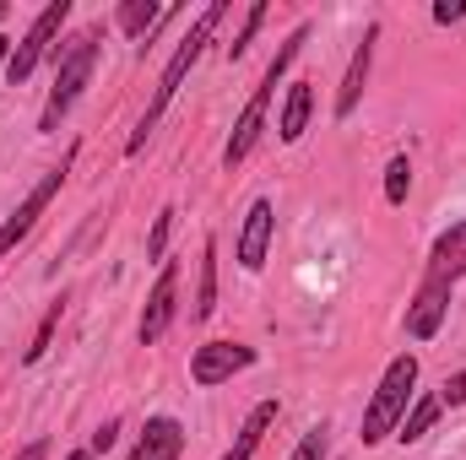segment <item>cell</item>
Returning a JSON list of instances; mask_svg holds the SVG:
<instances>
[{
  "instance_id": "15",
  "label": "cell",
  "mask_w": 466,
  "mask_h": 460,
  "mask_svg": "<svg viewBox=\"0 0 466 460\" xmlns=\"http://www.w3.org/2000/svg\"><path fill=\"white\" fill-rule=\"evenodd\" d=\"M277 412H282L277 401H255V406H249V417L238 423V439L228 445V455H223V460H255L260 439H266V434H271V423H277Z\"/></svg>"
},
{
  "instance_id": "28",
  "label": "cell",
  "mask_w": 466,
  "mask_h": 460,
  "mask_svg": "<svg viewBox=\"0 0 466 460\" xmlns=\"http://www.w3.org/2000/svg\"><path fill=\"white\" fill-rule=\"evenodd\" d=\"M11 49H16V44H11V38L0 33V60H11Z\"/></svg>"
},
{
  "instance_id": "7",
  "label": "cell",
  "mask_w": 466,
  "mask_h": 460,
  "mask_svg": "<svg viewBox=\"0 0 466 460\" xmlns=\"http://www.w3.org/2000/svg\"><path fill=\"white\" fill-rule=\"evenodd\" d=\"M174 315H179V265H174V260H163V271H157V282H152V293H147L141 325H136L141 346L163 342V336H168V325H174Z\"/></svg>"
},
{
  "instance_id": "4",
  "label": "cell",
  "mask_w": 466,
  "mask_h": 460,
  "mask_svg": "<svg viewBox=\"0 0 466 460\" xmlns=\"http://www.w3.org/2000/svg\"><path fill=\"white\" fill-rule=\"evenodd\" d=\"M412 390H418V357L401 352V357H390V368L380 374V385L363 406V445H385L401 428V417L412 406Z\"/></svg>"
},
{
  "instance_id": "2",
  "label": "cell",
  "mask_w": 466,
  "mask_h": 460,
  "mask_svg": "<svg viewBox=\"0 0 466 460\" xmlns=\"http://www.w3.org/2000/svg\"><path fill=\"white\" fill-rule=\"evenodd\" d=\"M309 44V22H299L288 38H282V49H277V60L266 65V76H260V87L249 93V104L238 109V119H233V130H228V146H223V168H238L249 152H255V141H260V130H266V109H271V98H277V82L288 76V65L299 60V49Z\"/></svg>"
},
{
  "instance_id": "14",
  "label": "cell",
  "mask_w": 466,
  "mask_h": 460,
  "mask_svg": "<svg viewBox=\"0 0 466 460\" xmlns=\"http://www.w3.org/2000/svg\"><path fill=\"white\" fill-rule=\"evenodd\" d=\"M309 109H315V87H309V82H293L288 98H282V115H277V141H282V146H299V141H304Z\"/></svg>"
},
{
  "instance_id": "18",
  "label": "cell",
  "mask_w": 466,
  "mask_h": 460,
  "mask_svg": "<svg viewBox=\"0 0 466 460\" xmlns=\"http://www.w3.org/2000/svg\"><path fill=\"white\" fill-rule=\"evenodd\" d=\"M440 395H418L412 406H407V417H401V428H396V439L401 445H423L429 434H434V423H440Z\"/></svg>"
},
{
  "instance_id": "19",
  "label": "cell",
  "mask_w": 466,
  "mask_h": 460,
  "mask_svg": "<svg viewBox=\"0 0 466 460\" xmlns=\"http://www.w3.org/2000/svg\"><path fill=\"white\" fill-rule=\"evenodd\" d=\"M60 315H66V298H55V304L44 309V320H38L33 342H27V352H22V363H38V357L49 352V342H55V331H60Z\"/></svg>"
},
{
  "instance_id": "30",
  "label": "cell",
  "mask_w": 466,
  "mask_h": 460,
  "mask_svg": "<svg viewBox=\"0 0 466 460\" xmlns=\"http://www.w3.org/2000/svg\"><path fill=\"white\" fill-rule=\"evenodd\" d=\"M5 16H11V5H5V0H0V22H5Z\"/></svg>"
},
{
  "instance_id": "9",
  "label": "cell",
  "mask_w": 466,
  "mask_h": 460,
  "mask_svg": "<svg viewBox=\"0 0 466 460\" xmlns=\"http://www.w3.org/2000/svg\"><path fill=\"white\" fill-rule=\"evenodd\" d=\"M445 315H451V282H429L423 276V287L407 304V336L412 342H434L440 325H445Z\"/></svg>"
},
{
  "instance_id": "27",
  "label": "cell",
  "mask_w": 466,
  "mask_h": 460,
  "mask_svg": "<svg viewBox=\"0 0 466 460\" xmlns=\"http://www.w3.org/2000/svg\"><path fill=\"white\" fill-rule=\"evenodd\" d=\"M11 460H49V439H33V445H22Z\"/></svg>"
},
{
  "instance_id": "17",
  "label": "cell",
  "mask_w": 466,
  "mask_h": 460,
  "mask_svg": "<svg viewBox=\"0 0 466 460\" xmlns=\"http://www.w3.org/2000/svg\"><path fill=\"white\" fill-rule=\"evenodd\" d=\"M168 16H174V11H163L157 0H125V5L115 11L119 33H125V38H136V44H147V33H152L157 22H168Z\"/></svg>"
},
{
  "instance_id": "10",
  "label": "cell",
  "mask_w": 466,
  "mask_h": 460,
  "mask_svg": "<svg viewBox=\"0 0 466 460\" xmlns=\"http://www.w3.org/2000/svg\"><path fill=\"white\" fill-rule=\"evenodd\" d=\"M271 233H277V206H271V201H249L244 228H238V265H244V271H260V265H266Z\"/></svg>"
},
{
  "instance_id": "29",
  "label": "cell",
  "mask_w": 466,
  "mask_h": 460,
  "mask_svg": "<svg viewBox=\"0 0 466 460\" xmlns=\"http://www.w3.org/2000/svg\"><path fill=\"white\" fill-rule=\"evenodd\" d=\"M66 460H93V450H71Z\"/></svg>"
},
{
  "instance_id": "23",
  "label": "cell",
  "mask_w": 466,
  "mask_h": 460,
  "mask_svg": "<svg viewBox=\"0 0 466 460\" xmlns=\"http://www.w3.org/2000/svg\"><path fill=\"white\" fill-rule=\"evenodd\" d=\"M326 450H331V428H326V423H315V428L299 439V450H293L288 460H326Z\"/></svg>"
},
{
  "instance_id": "20",
  "label": "cell",
  "mask_w": 466,
  "mask_h": 460,
  "mask_svg": "<svg viewBox=\"0 0 466 460\" xmlns=\"http://www.w3.org/2000/svg\"><path fill=\"white\" fill-rule=\"evenodd\" d=\"M407 195H412V163H407V152H396L385 163V201L390 206H407Z\"/></svg>"
},
{
  "instance_id": "26",
  "label": "cell",
  "mask_w": 466,
  "mask_h": 460,
  "mask_svg": "<svg viewBox=\"0 0 466 460\" xmlns=\"http://www.w3.org/2000/svg\"><path fill=\"white\" fill-rule=\"evenodd\" d=\"M461 16H466L461 0H440V5H434V22H440V27H451V22H461Z\"/></svg>"
},
{
  "instance_id": "6",
  "label": "cell",
  "mask_w": 466,
  "mask_h": 460,
  "mask_svg": "<svg viewBox=\"0 0 466 460\" xmlns=\"http://www.w3.org/2000/svg\"><path fill=\"white\" fill-rule=\"evenodd\" d=\"M71 163H76V146H71V152H66V157H60V163H55V168H49V174H44V179H38L33 190H27V195H22V206H16V212H11V217L0 223V260H5V255H11V249H16V244L27 238V233H33V223H38V217L49 212V201L60 195V185H66Z\"/></svg>"
},
{
  "instance_id": "13",
  "label": "cell",
  "mask_w": 466,
  "mask_h": 460,
  "mask_svg": "<svg viewBox=\"0 0 466 460\" xmlns=\"http://www.w3.org/2000/svg\"><path fill=\"white\" fill-rule=\"evenodd\" d=\"M179 450H185V428H179V417H147V428H141V439H136L130 460H179Z\"/></svg>"
},
{
  "instance_id": "16",
  "label": "cell",
  "mask_w": 466,
  "mask_h": 460,
  "mask_svg": "<svg viewBox=\"0 0 466 460\" xmlns=\"http://www.w3.org/2000/svg\"><path fill=\"white\" fill-rule=\"evenodd\" d=\"M212 309H218V238H207V244H201V276H196L190 320L201 325V320H212Z\"/></svg>"
},
{
  "instance_id": "25",
  "label": "cell",
  "mask_w": 466,
  "mask_h": 460,
  "mask_svg": "<svg viewBox=\"0 0 466 460\" xmlns=\"http://www.w3.org/2000/svg\"><path fill=\"white\" fill-rule=\"evenodd\" d=\"M440 406H466V368L445 379V390H440Z\"/></svg>"
},
{
  "instance_id": "1",
  "label": "cell",
  "mask_w": 466,
  "mask_h": 460,
  "mask_svg": "<svg viewBox=\"0 0 466 460\" xmlns=\"http://www.w3.org/2000/svg\"><path fill=\"white\" fill-rule=\"evenodd\" d=\"M228 16V0H212L196 22H190V33L179 38V49L168 55V65H163V76H157V93H152V104H147V115H141V125L130 130V141H125V152L136 157L141 146H147V135L157 130V119H163V109L179 98V87H185V76L196 71V60L207 55V44H212V33H218V22Z\"/></svg>"
},
{
  "instance_id": "12",
  "label": "cell",
  "mask_w": 466,
  "mask_h": 460,
  "mask_svg": "<svg viewBox=\"0 0 466 460\" xmlns=\"http://www.w3.org/2000/svg\"><path fill=\"white\" fill-rule=\"evenodd\" d=\"M429 282H461L466 276V217L461 223H451V228L434 238V249H429V271H423Z\"/></svg>"
},
{
  "instance_id": "3",
  "label": "cell",
  "mask_w": 466,
  "mask_h": 460,
  "mask_svg": "<svg viewBox=\"0 0 466 460\" xmlns=\"http://www.w3.org/2000/svg\"><path fill=\"white\" fill-rule=\"evenodd\" d=\"M93 71H98V33L93 27L76 33V38H66V44H55V87H49L44 115H38V130H60V119L71 115L76 98L87 93Z\"/></svg>"
},
{
  "instance_id": "24",
  "label": "cell",
  "mask_w": 466,
  "mask_h": 460,
  "mask_svg": "<svg viewBox=\"0 0 466 460\" xmlns=\"http://www.w3.org/2000/svg\"><path fill=\"white\" fill-rule=\"evenodd\" d=\"M115 439H119V423L109 417V423H98V428H93V439H87V450H93V455H104V450H115Z\"/></svg>"
},
{
  "instance_id": "11",
  "label": "cell",
  "mask_w": 466,
  "mask_h": 460,
  "mask_svg": "<svg viewBox=\"0 0 466 460\" xmlns=\"http://www.w3.org/2000/svg\"><path fill=\"white\" fill-rule=\"evenodd\" d=\"M374 44H380V22H369V27H363V38H358V49H352L348 76H342V93H337V119H352V115H358V104H363L369 65H374Z\"/></svg>"
},
{
  "instance_id": "8",
  "label": "cell",
  "mask_w": 466,
  "mask_h": 460,
  "mask_svg": "<svg viewBox=\"0 0 466 460\" xmlns=\"http://www.w3.org/2000/svg\"><path fill=\"white\" fill-rule=\"evenodd\" d=\"M244 368H255V346H244V342H207V346H196V357H190V379L201 390L228 385L233 374H244Z\"/></svg>"
},
{
  "instance_id": "5",
  "label": "cell",
  "mask_w": 466,
  "mask_h": 460,
  "mask_svg": "<svg viewBox=\"0 0 466 460\" xmlns=\"http://www.w3.org/2000/svg\"><path fill=\"white\" fill-rule=\"evenodd\" d=\"M66 16H71V0H49V5L27 22L22 44H16V49H11V60H5V82H11V87H22V82L38 71V60H44V55H55V38H60Z\"/></svg>"
},
{
  "instance_id": "21",
  "label": "cell",
  "mask_w": 466,
  "mask_h": 460,
  "mask_svg": "<svg viewBox=\"0 0 466 460\" xmlns=\"http://www.w3.org/2000/svg\"><path fill=\"white\" fill-rule=\"evenodd\" d=\"M260 22H266V0H255V5L244 11V22H238V33H233V44H228V60H244V49L255 44V33H260Z\"/></svg>"
},
{
  "instance_id": "22",
  "label": "cell",
  "mask_w": 466,
  "mask_h": 460,
  "mask_svg": "<svg viewBox=\"0 0 466 460\" xmlns=\"http://www.w3.org/2000/svg\"><path fill=\"white\" fill-rule=\"evenodd\" d=\"M174 217H179V212H174V206H163V212L152 217V233H147V260H157V265L168 260V233H174Z\"/></svg>"
}]
</instances>
